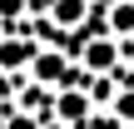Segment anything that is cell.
<instances>
[{"label": "cell", "instance_id": "obj_1", "mask_svg": "<svg viewBox=\"0 0 134 129\" xmlns=\"http://www.w3.org/2000/svg\"><path fill=\"white\" fill-rule=\"evenodd\" d=\"M35 75L40 80H55V75H65V60L60 55H35Z\"/></svg>", "mask_w": 134, "mask_h": 129}, {"label": "cell", "instance_id": "obj_2", "mask_svg": "<svg viewBox=\"0 0 134 129\" xmlns=\"http://www.w3.org/2000/svg\"><path fill=\"white\" fill-rule=\"evenodd\" d=\"M20 60H30V45H15V40H10V45H0V65H5V70H15Z\"/></svg>", "mask_w": 134, "mask_h": 129}, {"label": "cell", "instance_id": "obj_3", "mask_svg": "<svg viewBox=\"0 0 134 129\" xmlns=\"http://www.w3.org/2000/svg\"><path fill=\"white\" fill-rule=\"evenodd\" d=\"M80 10H85V0H60V5H55V20H60V25H75Z\"/></svg>", "mask_w": 134, "mask_h": 129}, {"label": "cell", "instance_id": "obj_4", "mask_svg": "<svg viewBox=\"0 0 134 129\" xmlns=\"http://www.w3.org/2000/svg\"><path fill=\"white\" fill-rule=\"evenodd\" d=\"M90 65H94V70H109V65H114V50H109V45H90Z\"/></svg>", "mask_w": 134, "mask_h": 129}, {"label": "cell", "instance_id": "obj_5", "mask_svg": "<svg viewBox=\"0 0 134 129\" xmlns=\"http://www.w3.org/2000/svg\"><path fill=\"white\" fill-rule=\"evenodd\" d=\"M60 114H65V119H80V114H85V99H80V94H65V99H60Z\"/></svg>", "mask_w": 134, "mask_h": 129}, {"label": "cell", "instance_id": "obj_6", "mask_svg": "<svg viewBox=\"0 0 134 129\" xmlns=\"http://www.w3.org/2000/svg\"><path fill=\"white\" fill-rule=\"evenodd\" d=\"M114 30H134V5H119L114 10Z\"/></svg>", "mask_w": 134, "mask_h": 129}, {"label": "cell", "instance_id": "obj_7", "mask_svg": "<svg viewBox=\"0 0 134 129\" xmlns=\"http://www.w3.org/2000/svg\"><path fill=\"white\" fill-rule=\"evenodd\" d=\"M119 119H134V94H119Z\"/></svg>", "mask_w": 134, "mask_h": 129}, {"label": "cell", "instance_id": "obj_8", "mask_svg": "<svg viewBox=\"0 0 134 129\" xmlns=\"http://www.w3.org/2000/svg\"><path fill=\"white\" fill-rule=\"evenodd\" d=\"M10 129H35V124H30V119H15V124H10Z\"/></svg>", "mask_w": 134, "mask_h": 129}]
</instances>
